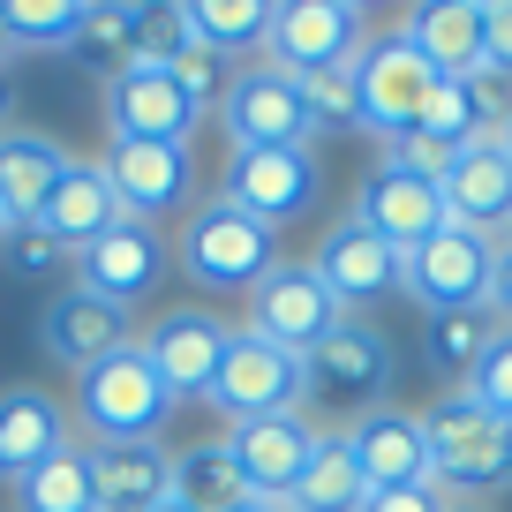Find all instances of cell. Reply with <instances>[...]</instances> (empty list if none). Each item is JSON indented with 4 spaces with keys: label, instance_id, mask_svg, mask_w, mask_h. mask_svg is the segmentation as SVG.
<instances>
[{
    "label": "cell",
    "instance_id": "6",
    "mask_svg": "<svg viewBox=\"0 0 512 512\" xmlns=\"http://www.w3.org/2000/svg\"><path fill=\"white\" fill-rule=\"evenodd\" d=\"M302 369H309V400L339 407V415L354 422V415H369V407H384V392H392V339L369 317H339L332 332L302 354Z\"/></svg>",
    "mask_w": 512,
    "mask_h": 512
},
{
    "label": "cell",
    "instance_id": "7",
    "mask_svg": "<svg viewBox=\"0 0 512 512\" xmlns=\"http://www.w3.org/2000/svg\"><path fill=\"white\" fill-rule=\"evenodd\" d=\"M490 272H497V241L475 226H445L422 249L400 256V294H415L430 317L452 309H490Z\"/></svg>",
    "mask_w": 512,
    "mask_h": 512
},
{
    "label": "cell",
    "instance_id": "37",
    "mask_svg": "<svg viewBox=\"0 0 512 512\" xmlns=\"http://www.w3.org/2000/svg\"><path fill=\"white\" fill-rule=\"evenodd\" d=\"M0 256H8V272H23V279H46V272H61V264H68L38 226H16V234L0 241Z\"/></svg>",
    "mask_w": 512,
    "mask_h": 512
},
{
    "label": "cell",
    "instance_id": "3",
    "mask_svg": "<svg viewBox=\"0 0 512 512\" xmlns=\"http://www.w3.org/2000/svg\"><path fill=\"white\" fill-rule=\"evenodd\" d=\"M174 256L204 294H249L279 264V234L264 219H249V211H234L226 196H211V204H196V219H181Z\"/></svg>",
    "mask_w": 512,
    "mask_h": 512
},
{
    "label": "cell",
    "instance_id": "33",
    "mask_svg": "<svg viewBox=\"0 0 512 512\" xmlns=\"http://www.w3.org/2000/svg\"><path fill=\"white\" fill-rule=\"evenodd\" d=\"M505 332V324L490 317V309H452V317H430V339H422V354H430L437 377H475V362L490 354V339Z\"/></svg>",
    "mask_w": 512,
    "mask_h": 512
},
{
    "label": "cell",
    "instance_id": "24",
    "mask_svg": "<svg viewBox=\"0 0 512 512\" xmlns=\"http://www.w3.org/2000/svg\"><path fill=\"white\" fill-rule=\"evenodd\" d=\"M98 512H159L174 497V452L166 445H91Z\"/></svg>",
    "mask_w": 512,
    "mask_h": 512
},
{
    "label": "cell",
    "instance_id": "10",
    "mask_svg": "<svg viewBox=\"0 0 512 512\" xmlns=\"http://www.w3.org/2000/svg\"><path fill=\"white\" fill-rule=\"evenodd\" d=\"M302 400H309L302 354L272 347V339H256L249 324H241L226 362H219V384H211V407H219L226 422H256V415H294Z\"/></svg>",
    "mask_w": 512,
    "mask_h": 512
},
{
    "label": "cell",
    "instance_id": "23",
    "mask_svg": "<svg viewBox=\"0 0 512 512\" xmlns=\"http://www.w3.org/2000/svg\"><path fill=\"white\" fill-rule=\"evenodd\" d=\"M400 38L437 68V83H467L482 68V0H422L407 8Z\"/></svg>",
    "mask_w": 512,
    "mask_h": 512
},
{
    "label": "cell",
    "instance_id": "38",
    "mask_svg": "<svg viewBox=\"0 0 512 512\" xmlns=\"http://www.w3.org/2000/svg\"><path fill=\"white\" fill-rule=\"evenodd\" d=\"M482 68L512 83V0H482Z\"/></svg>",
    "mask_w": 512,
    "mask_h": 512
},
{
    "label": "cell",
    "instance_id": "32",
    "mask_svg": "<svg viewBox=\"0 0 512 512\" xmlns=\"http://www.w3.org/2000/svg\"><path fill=\"white\" fill-rule=\"evenodd\" d=\"M166 31H174V38H159L151 53H159V61H166V76H174L181 91H189L196 106L211 113V106L226 98V83H234V61H226L219 46H204V38H189V31H181V16H174V8H166Z\"/></svg>",
    "mask_w": 512,
    "mask_h": 512
},
{
    "label": "cell",
    "instance_id": "21",
    "mask_svg": "<svg viewBox=\"0 0 512 512\" xmlns=\"http://www.w3.org/2000/svg\"><path fill=\"white\" fill-rule=\"evenodd\" d=\"M437 189H445L452 226H475V234L497 241L512 226V151L497 144V136H482V144H467L460 159L437 174Z\"/></svg>",
    "mask_w": 512,
    "mask_h": 512
},
{
    "label": "cell",
    "instance_id": "14",
    "mask_svg": "<svg viewBox=\"0 0 512 512\" xmlns=\"http://www.w3.org/2000/svg\"><path fill=\"white\" fill-rule=\"evenodd\" d=\"M136 347H144V362L166 377L174 400H211L219 362H226V347H234V324L211 317V309H166Z\"/></svg>",
    "mask_w": 512,
    "mask_h": 512
},
{
    "label": "cell",
    "instance_id": "43",
    "mask_svg": "<svg viewBox=\"0 0 512 512\" xmlns=\"http://www.w3.org/2000/svg\"><path fill=\"white\" fill-rule=\"evenodd\" d=\"M497 144H505V151H512V113H505V128H497Z\"/></svg>",
    "mask_w": 512,
    "mask_h": 512
},
{
    "label": "cell",
    "instance_id": "29",
    "mask_svg": "<svg viewBox=\"0 0 512 512\" xmlns=\"http://www.w3.org/2000/svg\"><path fill=\"white\" fill-rule=\"evenodd\" d=\"M181 31L219 46L226 61L234 53H264V31H272V0H181L174 8Z\"/></svg>",
    "mask_w": 512,
    "mask_h": 512
},
{
    "label": "cell",
    "instance_id": "35",
    "mask_svg": "<svg viewBox=\"0 0 512 512\" xmlns=\"http://www.w3.org/2000/svg\"><path fill=\"white\" fill-rule=\"evenodd\" d=\"M460 392H467L475 407H490L497 422H512V324H505V332L490 339V354L475 362V377H467Z\"/></svg>",
    "mask_w": 512,
    "mask_h": 512
},
{
    "label": "cell",
    "instance_id": "36",
    "mask_svg": "<svg viewBox=\"0 0 512 512\" xmlns=\"http://www.w3.org/2000/svg\"><path fill=\"white\" fill-rule=\"evenodd\" d=\"M302 98H309V113H317V128H354V61L302 76Z\"/></svg>",
    "mask_w": 512,
    "mask_h": 512
},
{
    "label": "cell",
    "instance_id": "16",
    "mask_svg": "<svg viewBox=\"0 0 512 512\" xmlns=\"http://www.w3.org/2000/svg\"><path fill=\"white\" fill-rule=\"evenodd\" d=\"M317 422L294 407V415H256V422H234L226 430V452H234L241 482H249V497H264V505H287L294 482H302L309 452H317Z\"/></svg>",
    "mask_w": 512,
    "mask_h": 512
},
{
    "label": "cell",
    "instance_id": "2",
    "mask_svg": "<svg viewBox=\"0 0 512 512\" xmlns=\"http://www.w3.org/2000/svg\"><path fill=\"white\" fill-rule=\"evenodd\" d=\"M174 392L166 377L144 362V347H121L106 354L98 369L76 377V422L91 430V445H159L166 415H174Z\"/></svg>",
    "mask_w": 512,
    "mask_h": 512
},
{
    "label": "cell",
    "instance_id": "20",
    "mask_svg": "<svg viewBox=\"0 0 512 512\" xmlns=\"http://www.w3.org/2000/svg\"><path fill=\"white\" fill-rule=\"evenodd\" d=\"M128 211H121V196L106 189V174H98V159H68V174L53 181V196L38 204V234L53 241L61 256H83L91 241H106L113 226H121Z\"/></svg>",
    "mask_w": 512,
    "mask_h": 512
},
{
    "label": "cell",
    "instance_id": "9",
    "mask_svg": "<svg viewBox=\"0 0 512 512\" xmlns=\"http://www.w3.org/2000/svg\"><path fill=\"white\" fill-rule=\"evenodd\" d=\"M196 121H204V106L166 76L159 53H136L106 83V136L113 144H189Z\"/></svg>",
    "mask_w": 512,
    "mask_h": 512
},
{
    "label": "cell",
    "instance_id": "11",
    "mask_svg": "<svg viewBox=\"0 0 512 512\" xmlns=\"http://www.w3.org/2000/svg\"><path fill=\"white\" fill-rule=\"evenodd\" d=\"M339 317H347V309L332 302V287L317 279V264H294V256H279L272 272L249 287V332L272 339V347H287V354H309Z\"/></svg>",
    "mask_w": 512,
    "mask_h": 512
},
{
    "label": "cell",
    "instance_id": "13",
    "mask_svg": "<svg viewBox=\"0 0 512 512\" xmlns=\"http://www.w3.org/2000/svg\"><path fill=\"white\" fill-rule=\"evenodd\" d=\"M354 219L407 256V249H422L430 234H445L452 211H445V189H437L430 174H415V166H400V159H377L369 181H362V196H354Z\"/></svg>",
    "mask_w": 512,
    "mask_h": 512
},
{
    "label": "cell",
    "instance_id": "28",
    "mask_svg": "<svg viewBox=\"0 0 512 512\" xmlns=\"http://www.w3.org/2000/svg\"><path fill=\"white\" fill-rule=\"evenodd\" d=\"M362 505H369V475L354 460L347 430H324L302 482H294V497H287V512H362Z\"/></svg>",
    "mask_w": 512,
    "mask_h": 512
},
{
    "label": "cell",
    "instance_id": "25",
    "mask_svg": "<svg viewBox=\"0 0 512 512\" xmlns=\"http://www.w3.org/2000/svg\"><path fill=\"white\" fill-rule=\"evenodd\" d=\"M61 445H68L61 400L38 392V384H8V392H0V482H23L38 460H53Z\"/></svg>",
    "mask_w": 512,
    "mask_h": 512
},
{
    "label": "cell",
    "instance_id": "4",
    "mask_svg": "<svg viewBox=\"0 0 512 512\" xmlns=\"http://www.w3.org/2000/svg\"><path fill=\"white\" fill-rule=\"evenodd\" d=\"M430 98H437V68L422 61L400 31L369 38V46L354 53V128L400 144V136H415V121L430 113Z\"/></svg>",
    "mask_w": 512,
    "mask_h": 512
},
{
    "label": "cell",
    "instance_id": "22",
    "mask_svg": "<svg viewBox=\"0 0 512 512\" xmlns=\"http://www.w3.org/2000/svg\"><path fill=\"white\" fill-rule=\"evenodd\" d=\"M347 445H354V460H362L369 490H415V482H430L422 415H407V407H369V415H354Z\"/></svg>",
    "mask_w": 512,
    "mask_h": 512
},
{
    "label": "cell",
    "instance_id": "1",
    "mask_svg": "<svg viewBox=\"0 0 512 512\" xmlns=\"http://www.w3.org/2000/svg\"><path fill=\"white\" fill-rule=\"evenodd\" d=\"M422 445H430V482L460 505L512 490V422H497L467 392H445L422 407Z\"/></svg>",
    "mask_w": 512,
    "mask_h": 512
},
{
    "label": "cell",
    "instance_id": "31",
    "mask_svg": "<svg viewBox=\"0 0 512 512\" xmlns=\"http://www.w3.org/2000/svg\"><path fill=\"white\" fill-rule=\"evenodd\" d=\"M16 490V512H98V490H91V452L83 445H61L53 460H38Z\"/></svg>",
    "mask_w": 512,
    "mask_h": 512
},
{
    "label": "cell",
    "instance_id": "18",
    "mask_svg": "<svg viewBox=\"0 0 512 512\" xmlns=\"http://www.w3.org/2000/svg\"><path fill=\"white\" fill-rule=\"evenodd\" d=\"M159 279H166V241H159V226H136V219H121L106 241H91L76 256V287L113 309H136Z\"/></svg>",
    "mask_w": 512,
    "mask_h": 512
},
{
    "label": "cell",
    "instance_id": "12",
    "mask_svg": "<svg viewBox=\"0 0 512 512\" xmlns=\"http://www.w3.org/2000/svg\"><path fill=\"white\" fill-rule=\"evenodd\" d=\"M219 196L279 234V226H294V219H309V211H317L324 166H317V151H234Z\"/></svg>",
    "mask_w": 512,
    "mask_h": 512
},
{
    "label": "cell",
    "instance_id": "27",
    "mask_svg": "<svg viewBox=\"0 0 512 512\" xmlns=\"http://www.w3.org/2000/svg\"><path fill=\"white\" fill-rule=\"evenodd\" d=\"M151 31H159V8H136V0H113V8H83L76 38H68V53H76L91 76H121L136 53H151Z\"/></svg>",
    "mask_w": 512,
    "mask_h": 512
},
{
    "label": "cell",
    "instance_id": "8",
    "mask_svg": "<svg viewBox=\"0 0 512 512\" xmlns=\"http://www.w3.org/2000/svg\"><path fill=\"white\" fill-rule=\"evenodd\" d=\"M369 46V16L354 0H272V31H264V61L287 76H317V68H347Z\"/></svg>",
    "mask_w": 512,
    "mask_h": 512
},
{
    "label": "cell",
    "instance_id": "15",
    "mask_svg": "<svg viewBox=\"0 0 512 512\" xmlns=\"http://www.w3.org/2000/svg\"><path fill=\"white\" fill-rule=\"evenodd\" d=\"M98 174H106V189L121 196V211H128L136 226L174 219V211L189 204V189H196L189 144H106Z\"/></svg>",
    "mask_w": 512,
    "mask_h": 512
},
{
    "label": "cell",
    "instance_id": "19",
    "mask_svg": "<svg viewBox=\"0 0 512 512\" xmlns=\"http://www.w3.org/2000/svg\"><path fill=\"white\" fill-rule=\"evenodd\" d=\"M38 347H46L61 369L83 377V369H98L106 354L136 347V332H128V309L98 302V294H83V287H61L46 302V317H38Z\"/></svg>",
    "mask_w": 512,
    "mask_h": 512
},
{
    "label": "cell",
    "instance_id": "45",
    "mask_svg": "<svg viewBox=\"0 0 512 512\" xmlns=\"http://www.w3.org/2000/svg\"><path fill=\"white\" fill-rule=\"evenodd\" d=\"M452 512H490V505H452Z\"/></svg>",
    "mask_w": 512,
    "mask_h": 512
},
{
    "label": "cell",
    "instance_id": "26",
    "mask_svg": "<svg viewBox=\"0 0 512 512\" xmlns=\"http://www.w3.org/2000/svg\"><path fill=\"white\" fill-rule=\"evenodd\" d=\"M61 174H68V144H53L46 128H0V211H8V226H31Z\"/></svg>",
    "mask_w": 512,
    "mask_h": 512
},
{
    "label": "cell",
    "instance_id": "46",
    "mask_svg": "<svg viewBox=\"0 0 512 512\" xmlns=\"http://www.w3.org/2000/svg\"><path fill=\"white\" fill-rule=\"evenodd\" d=\"M159 512H181V505H174V497H166V505H159Z\"/></svg>",
    "mask_w": 512,
    "mask_h": 512
},
{
    "label": "cell",
    "instance_id": "5",
    "mask_svg": "<svg viewBox=\"0 0 512 512\" xmlns=\"http://www.w3.org/2000/svg\"><path fill=\"white\" fill-rule=\"evenodd\" d=\"M219 121H226V136H234V151H309V136H317L302 76H287V68H272V61L234 68V83H226V98H219Z\"/></svg>",
    "mask_w": 512,
    "mask_h": 512
},
{
    "label": "cell",
    "instance_id": "17",
    "mask_svg": "<svg viewBox=\"0 0 512 512\" xmlns=\"http://www.w3.org/2000/svg\"><path fill=\"white\" fill-rule=\"evenodd\" d=\"M309 264H317V279L332 287V302L347 309V317H354V309H369L377 294L400 287V249H392L384 234H369L362 219H332Z\"/></svg>",
    "mask_w": 512,
    "mask_h": 512
},
{
    "label": "cell",
    "instance_id": "47",
    "mask_svg": "<svg viewBox=\"0 0 512 512\" xmlns=\"http://www.w3.org/2000/svg\"><path fill=\"white\" fill-rule=\"evenodd\" d=\"M505 249H512V226H505Z\"/></svg>",
    "mask_w": 512,
    "mask_h": 512
},
{
    "label": "cell",
    "instance_id": "34",
    "mask_svg": "<svg viewBox=\"0 0 512 512\" xmlns=\"http://www.w3.org/2000/svg\"><path fill=\"white\" fill-rule=\"evenodd\" d=\"M83 8L76 0H0V46H46V53H68V38H76Z\"/></svg>",
    "mask_w": 512,
    "mask_h": 512
},
{
    "label": "cell",
    "instance_id": "44",
    "mask_svg": "<svg viewBox=\"0 0 512 512\" xmlns=\"http://www.w3.org/2000/svg\"><path fill=\"white\" fill-rule=\"evenodd\" d=\"M8 234H16V226H8V211H0V241H8Z\"/></svg>",
    "mask_w": 512,
    "mask_h": 512
},
{
    "label": "cell",
    "instance_id": "39",
    "mask_svg": "<svg viewBox=\"0 0 512 512\" xmlns=\"http://www.w3.org/2000/svg\"><path fill=\"white\" fill-rule=\"evenodd\" d=\"M362 512H452V497L437 482H415V490H369Z\"/></svg>",
    "mask_w": 512,
    "mask_h": 512
},
{
    "label": "cell",
    "instance_id": "30",
    "mask_svg": "<svg viewBox=\"0 0 512 512\" xmlns=\"http://www.w3.org/2000/svg\"><path fill=\"white\" fill-rule=\"evenodd\" d=\"M174 505L181 512H234V505H249V482H241L234 452L226 445L174 452Z\"/></svg>",
    "mask_w": 512,
    "mask_h": 512
},
{
    "label": "cell",
    "instance_id": "42",
    "mask_svg": "<svg viewBox=\"0 0 512 512\" xmlns=\"http://www.w3.org/2000/svg\"><path fill=\"white\" fill-rule=\"evenodd\" d=\"M234 512H287V505H264V497H249V505H234Z\"/></svg>",
    "mask_w": 512,
    "mask_h": 512
},
{
    "label": "cell",
    "instance_id": "40",
    "mask_svg": "<svg viewBox=\"0 0 512 512\" xmlns=\"http://www.w3.org/2000/svg\"><path fill=\"white\" fill-rule=\"evenodd\" d=\"M490 317L512 324V249L497 241V272H490Z\"/></svg>",
    "mask_w": 512,
    "mask_h": 512
},
{
    "label": "cell",
    "instance_id": "41",
    "mask_svg": "<svg viewBox=\"0 0 512 512\" xmlns=\"http://www.w3.org/2000/svg\"><path fill=\"white\" fill-rule=\"evenodd\" d=\"M16 106V83H8V46H0V113Z\"/></svg>",
    "mask_w": 512,
    "mask_h": 512
}]
</instances>
